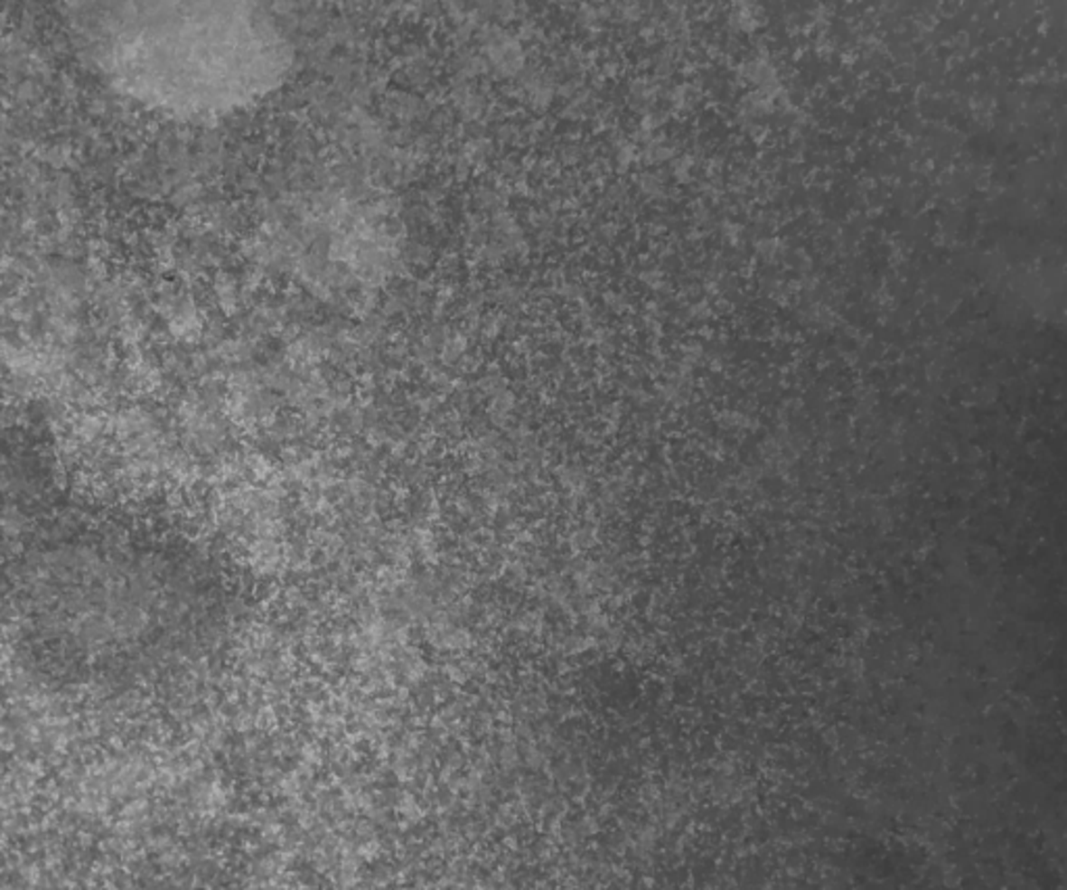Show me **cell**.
<instances>
[{"instance_id": "cell-1", "label": "cell", "mask_w": 1067, "mask_h": 890, "mask_svg": "<svg viewBox=\"0 0 1067 890\" xmlns=\"http://www.w3.org/2000/svg\"><path fill=\"white\" fill-rule=\"evenodd\" d=\"M73 42L124 97L183 121L253 107L286 80L295 51L250 3L70 5Z\"/></svg>"}]
</instances>
